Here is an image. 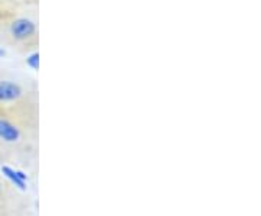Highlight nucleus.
<instances>
[{
  "instance_id": "nucleus-1",
  "label": "nucleus",
  "mask_w": 261,
  "mask_h": 216,
  "mask_svg": "<svg viewBox=\"0 0 261 216\" xmlns=\"http://www.w3.org/2000/svg\"><path fill=\"white\" fill-rule=\"evenodd\" d=\"M10 38L19 44H34L38 41V26L35 20L20 16L9 23Z\"/></svg>"
},
{
  "instance_id": "nucleus-2",
  "label": "nucleus",
  "mask_w": 261,
  "mask_h": 216,
  "mask_svg": "<svg viewBox=\"0 0 261 216\" xmlns=\"http://www.w3.org/2000/svg\"><path fill=\"white\" fill-rule=\"evenodd\" d=\"M23 87L12 80H2L0 82V102H16L23 96Z\"/></svg>"
},
{
  "instance_id": "nucleus-3",
  "label": "nucleus",
  "mask_w": 261,
  "mask_h": 216,
  "mask_svg": "<svg viewBox=\"0 0 261 216\" xmlns=\"http://www.w3.org/2000/svg\"><path fill=\"white\" fill-rule=\"evenodd\" d=\"M20 138V131L16 125L5 119L0 118V140L6 142H16Z\"/></svg>"
},
{
  "instance_id": "nucleus-4",
  "label": "nucleus",
  "mask_w": 261,
  "mask_h": 216,
  "mask_svg": "<svg viewBox=\"0 0 261 216\" xmlns=\"http://www.w3.org/2000/svg\"><path fill=\"white\" fill-rule=\"evenodd\" d=\"M2 173H3L15 186H18L20 190H27V186H25V181L28 180L27 174H23L22 171H18V170L10 169L8 166H3V167H2Z\"/></svg>"
},
{
  "instance_id": "nucleus-5",
  "label": "nucleus",
  "mask_w": 261,
  "mask_h": 216,
  "mask_svg": "<svg viewBox=\"0 0 261 216\" xmlns=\"http://www.w3.org/2000/svg\"><path fill=\"white\" fill-rule=\"evenodd\" d=\"M27 66L32 71H38V68H39V52L38 51H34L32 54H29L27 58Z\"/></svg>"
}]
</instances>
